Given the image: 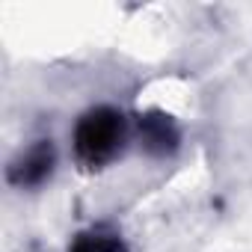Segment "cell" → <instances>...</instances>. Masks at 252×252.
Here are the masks:
<instances>
[{"mask_svg": "<svg viewBox=\"0 0 252 252\" xmlns=\"http://www.w3.org/2000/svg\"><path fill=\"white\" fill-rule=\"evenodd\" d=\"M125 116L113 107H92L74 125V155L86 169L107 166L125 146Z\"/></svg>", "mask_w": 252, "mask_h": 252, "instance_id": "1", "label": "cell"}, {"mask_svg": "<svg viewBox=\"0 0 252 252\" xmlns=\"http://www.w3.org/2000/svg\"><path fill=\"white\" fill-rule=\"evenodd\" d=\"M54 163H57V149H54V143H51V140H39V143H33L27 152H21V155L9 163L6 178H9L12 187H21V190H24V187H39V184H45V181L51 178Z\"/></svg>", "mask_w": 252, "mask_h": 252, "instance_id": "2", "label": "cell"}, {"mask_svg": "<svg viewBox=\"0 0 252 252\" xmlns=\"http://www.w3.org/2000/svg\"><path fill=\"white\" fill-rule=\"evenodd\" d=\"M140 140H143V149L152 152V155H172L178 149V128H175V122L172 116L160 113V110H152L146 116H140Z\"/></svg>", "mask_w": 252, "mask_h": 252, "instance_id": "3", "label": "cell"}, {"mask_svg": "<svg viewBox=\"0 0 252 252\" xmlns=\"http://www.w3.org/2000/svg\"><path fill=\"white\" fill-rule=\"evenodd\" d=\"M68 252H128V246H125V240L116 231L98 225V228H89V231L77 234Z\"/></svg>", "mask_w": 252, "mask_h": 252, "instance_id": "4", "label": "cell"}]
</instances>
